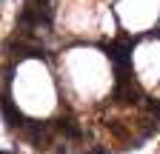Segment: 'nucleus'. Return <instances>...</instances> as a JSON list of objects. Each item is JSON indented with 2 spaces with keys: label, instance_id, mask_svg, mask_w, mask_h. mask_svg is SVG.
I'll return each instance as SVG.
<instances>
[{
  "label": "nucleus",
  "instance_id": "nucleus-2",
  "mask_svg": "<svg viewBox=\"0 0 160 154\" xmlns=\"http://www.w3.org/2000/svg\"><path fill=\"white\" fill-rule=\"evenodd\" d=\"M114 100L120 103H137V89L129 77H120V86L114 89Z\"/></svg>",
  "mask_w": 160,
  "mask_h": 154
},
{
  "label": "nucleus",
  "instance_id": "nucleus-4",
  "mask_svg": "<svg viewBox=\"0 0 160 154\" xmlns=\"http://www.w3.org/2000/svg\"><path fill=\"white\" fill-rule=\"evenodd\" d=\"M89 154H109L106 148H94V151H89Z\"/></svg>",
  "mask_w": 160,
  "mask_h": 154
},
{
  "label": "nucleus",
  "instance_id": "nucleus-3",
  "mask_svg": "<svg viewBox=\"0 0 160 154\" xmlns=\"http://www.w3.org/2000/svg\"><path fill=\"white\" fill-rule=\"evenodd\" d=\"M60 131H63V134H69L72 140H80V128L74 126V120H72V117H66V120H60Z\"/></svg>",
  "mask_w": 160,
  "mask_h": 154
},
{
  "label": "nucleus",
  "instance_id": "nucleus-1",
  "mask_svg": "<svg viewBox=\"0 0 160 154\" xmlns=\"http://www.w3.org/2000/svg\"><path fill=\"white\" fill-rule=\"evenodd\" d=\"M0 108H3V117H6V123L14 128V126H23V117H20V111L14 108V103H12V97H9V80L3 83V91H0Z\"/></svg>",
  "mask_w": 160,
  "mask_h": 154
}]
</instances>
